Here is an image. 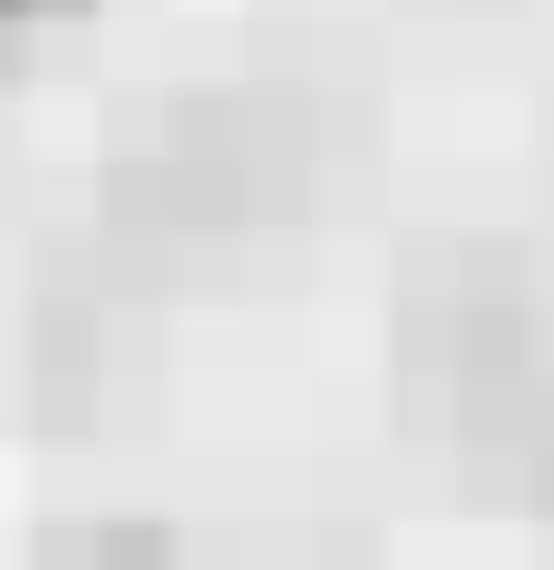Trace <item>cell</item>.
<instances>
[{
    "label": "cell",
    "instance_id": "cell-1",
    "mask_svg": "<svg viewBox=\"0 0 554 570\" xmlns=\"http://www.w3.org/2000/svg\"><path fill=\"white\" fill-rule=\"evenodd\" d=\"M294 196H310V131L278 98H196V115H164L115 164L130 228H261V213H294Z\"/></svg>",
    "mask_w": 554,
    "mask_h": 570
},
{
    "label": "cell",
    "instance_id": "cell-2",
    "mask_svg": "<svg viewBox=\"0 0 554 570\" xmlns=\"http://www.w3.org/2000/svg\"><path fill=\"white\" fill-rule=\"evenodd\" d=\"M49 570H179V538H147V522H66Z\"/></svg>",
    "mask_w": 554,
    "mask_h": 570
},
{
    "label": "cell",
    "instance_id": "cell-3",
    "mask_svg": "<svg viewBox=\"0 0 554 570\" xmlns=\"http://www.w3.org/2000/svg\"><path fill=\"white\" fill-rule=\"evenodd\" d=\"M49 17H82V0H0V33H49Z\"/></svg>",
    "mask_w": 554,
    "mask_h": 570
}]
</instances>
